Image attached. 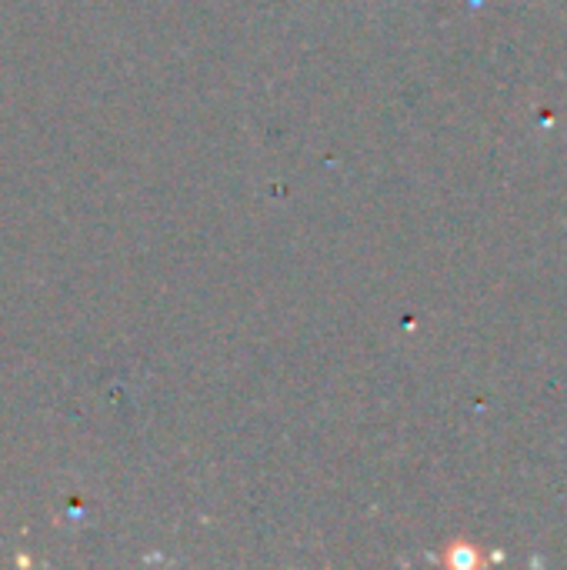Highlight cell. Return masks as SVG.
Instances as JSON below:
<instances>
[{
  "label": "cell",
  "mask_w": 567,
  "mask_h": 570,
  "mask_svg": "<svg viewBox=\"0 0 567 570\" xmlns=\"http://www.w3.org/2000/svg\"><path fill=\"white\" fill-rule=\"evenodd\" d=\"M444 564L451 570H478L485 564V554L468 541H451L444 551Z\"/></svg>",
  "instance_id": "6da1fadb"
}]
</instances>
